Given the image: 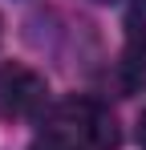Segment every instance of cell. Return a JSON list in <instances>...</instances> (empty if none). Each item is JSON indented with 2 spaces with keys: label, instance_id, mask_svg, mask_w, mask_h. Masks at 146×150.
<instances>
[{
  "label": "cell",
  "instance_id": "1",
  "mask_svg": "<svg viewBox=\"0 0 146 150\" xmlns=\"http://www.w3.org/2000/svg\"><path fill=\"white\" fill-rule=\"evenodd\" d=\"M118 142L122 130L110 105L94 98H65L45 110L28 150H118Z\"/></svg>",
  "mask_w": 146,
  "mask_h": 150
},
{
  "label": "cell",
  "instance_id": "5",
  "mask_svg": "<svg viewBox=\"0 0 146 150\" xmlns=\"http://www.w3.org/2000/svg\"><path fill=\"white\" fill-rule=\"evenodd\" d=\"M97 4H110V0H97Z\"/></svg>",
  "mask_w": 146,
  "mask_h": 150
},
{
  "label": "cell",
  "instance_id": "3",
  "mask_svg": "<svg viewBox=\"0 0 146 150\" xmlns=\"http://www.w3.org/2000/svg\"><path fill=\"white\" fill-rule=\"evenodd\" d=\"M126 57L146 65V0L126 12Z\"/></svg>",
  "mask_w": 146,
  "mask_h": 150
},
{
  "label": "cell",
  "instance_id": "4",
  "mask_svg": "<svg viewBox=\"0 0 146 150\" xmlns=\"http://www.w3.org/2000/svg\"><path fill=\"white\" fill-rule=\"evenodd\" d=\"M138 142L146 146V114H142V122H138Z\"/></svg>",
  "mask_w": 146,
  "mask_h": 150
},
{
  "label": "cell",
  "instance_id": "2",
  "mask_svg": "<svg viewBox=\"0 0 146 150\" xmlns=\"http://www.w3.org/2000/svg\"><path fill=\"white\" fill-rule=\"evenodd\" d=\"M45 98H49V85L37 69H28L21 61L0 65V118H8V122L37 118L45 110Z\"/></svg>",
  "mask_w": 146,
  "mask_h": 150
}]
</instances>
